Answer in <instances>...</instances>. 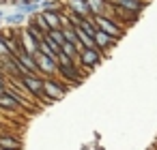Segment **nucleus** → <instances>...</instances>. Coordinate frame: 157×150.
Segmentation results:
<instances>
[{
	"mask_svg": "<svg viewBox=\"0 0 157 150\" xmlns=\"http://www.w3.org/2000/svg\"><path fill=\"white\" fill-rule=\"evenodd\" d=\"M78 28H82L88 37H95V32H97V26H95V22H93V15H90V17H84Z\"/></svg>",
	"mask_w": 157,
	"mask_h": 150,
	"instance_id": "obj_15",
	"label": "nucleus"
},
{
	"mask_svg": "<svg viewBox=\"0 0 157 150\" xmlns=\"http://www.w3.org/2000/svg\"><path fill=\"white\" fill-rule=\"evenodd\" d=\"M65 2L71 13H78L80 17H90V9H88L86 0H65Z\"/></svg>",
	"mask_w": 157,
	"mask_h": 150,
	"instance_id": "obj_9",
	"label": "nucleus"
},
{
	"mask_svg": "<svg viewBox=\"0 0 157 150\" xmlns=\"http://www.w3.org/2000/svg\"><path fill=\"white\" fill-rule=\"evenodd\" d=\"M45 37H50V39H52L54 43H58L60 47H63V43L67 41V39H65V35H63V28H54V30H50Z\"/></svg>",
	"mask_w": 157,
	"mask_h": 150,
	"instance_id": "obj_17",
	"label": "nucleus"
},
{
	"mask_svg": "<svg viewBox=\"0 0 157 150\" xmlns=\"http://www.w3.org/2000/svg\"><path fill=\"white\" fill-rule=\"evenodd\" d=\"M148 2H151V0H114L112 5H116V7H121V9L129 11V13L140 15V13L148 7Z\"/></svg>",
	"mask_w": 157,
	"mask_h": 150,
	"instance_id": "obj_6",
	"label": "nucleus"
},
{
	"mask_svg": "<svg viewBox=\"0 0 157 150\" xmlns=\"http://www.w3.org/2000/svg\"><path fill=\"white\" fill-rule=\"evenodd\" d=\"M7 92V82H0V94Z\"/></svg>",
	"mask_w": 157,
	"mask_h": 150,
	"instance_id": "obj_19",
	"label": "nucleus"
},
{
	"mask_svg": "<svg viewBox=\"0 0 157 150\" xmlns=\"http://www.w3.org/2000/svg\"><path fill=\"white\" fill-rule=\"evenodd\" d=\"M33 2H41V0H33Z\"/></svg>",
	"mask_w": 157,
	"mask_h": 150,
	"instance_id": "obj_21",
	"label": "nucleus"
},
{
	"mask_svg": "<svg viewBox=\"0 0 157 150\" xmlns=\"http://www.w3.org/2000/svg\"><path fill=\"white\" fill-rule=\"evenodd\" d=\"M99 62H101V52L97 47H82V52H80V67H82V71L95 69Z\"/></svg>",
	"mask_w": 157,
	"mask_h": 150,
	"instance_id": "obj_4",
	"label": "nucleus"
},
{
	"mask_svg": "<svg viewBox=\"0 0 157 150\" xmlns=\"http://www.w3.org/2000/svg\"><path fill=\"white\" fill-rule=\"evenodd\" d=\"M15 11H20V13H24V15H35V13L41 11V5L28 0V2H24V5H15Z\"/></svg>",
	"mask_w": 157,
	"mask_h": 150,
	"instance_id": "obj_13",
	"label": "nucleus"
},
{
	"mask_svg": "<svg viewBox=\"0 0 157 150\" xmlns=\"http://www.w3.org/2000/svg\"><path fill=\"white\" fill-rule=\"evenodd\" d=\"M0 148H5V150H22V139L17 135L0 133Z\"/></svg>",
	"mask_w": 157,
	"mask_h": 150,
	"instance_id": "obj_10",
	"label": "nucleus"
},
{
	"mask_svg": "<svg viewBox=\"0 0 157 150\" xmlns=\"http://www.w3.org/2000/svg\"><path fill=\"white\" fill-rule=\"evenodd\" d=\"M41 11H60L63 9V2L60 0H41Z\"/></svg>",
	"mask_w": 157,
	"mask_h": 150,
	"instance_id": "obj_16",
	"label": "nucleus"
},
{
	"mask_svg": "<svg viewBox=\"0 0 157 150\" xmlns=\"http://www.w3.org/2000/svg\"><path fill=\"white\" fill-rule=\"evenodd\" d=\"M20 43H22V49H24V52H28V54H33V56L39 52V41H37V39L26 30V28H24V30H22V35H20Z\"/></svg>",
	"mask_w": 157,
	"mask_h": 150,
	"instance_id": "obj_8",
	"label": "nucleus"
},
{
	"mask_svg": "<svg viewBox=\"0 0 157 150\" xmlns=\"http://www.w3.org/2000/svg\"><path fill=\"white\" fill-rule=\"evenodd\" d=\"M35 60H37V69H39L41 77H58V60L56 58H50V56H43L41 52H37Z\"/></svg>",
	"mask_w": 157,
	"mask_h": 150,
	"instance_id": "obj_3",
	"label": "nucleus"
},
{
	"mask_svg": "<svg viewBox=\"0 0 157 150\" xmlns=\"http://www.w3.org/2000/svg\"><path fill=\"white\" fill-rule=\"evenodd\" d=\"M9 56H13V54L9 52V47H7V43H5V39H2V35H0V60H2V58H9Z\"/></svg>",
	"mask_w": 157,
	"mask_h": 150,
	"instance_id": "obj_18",
	"label": "nucleus"
},
{
	"mask_svg": "<svg viewBox=\"0 0 157 150\" xmlns=\"http://www.w3.org/2000/svg\"><path fill=\"white\" fill-rule=\"evenodd\" d=\"M93 41H95V47L101 52V54H108L110 49H114L116 47V39L114 37H110V35H105L103 30H97L95 32V37H93Z\"/></svg>",
	"mask_w": 157,
	"mask_h": 150,
	"instance_id": "obj_5",
	"label": "nucleus"
},
{
	"mask_svg": "<svg viewBox=\"0 0 157 150\" xmlns=\"http://www.w3.org/2000/svg\"><path fill=\"white\" fill-rule=\"evenodd\" d=\"M93 22H95L97 30H103L105 35L114 37L116 41H121L123 35H125V28H123L116 20H110V17H105V15H93Z\"/></svg>",
	"mask_w": 157,
	"mask_h": 150,
	"instance_id": "obj_1",
	"label": "nucleus"
},
{
	"mask_svg": "<svg viewBox=\"0 0 157 150\" xmlns=\"http://www.w3.org/2000/svg\"><path fill=\"white\" fill-rule=\"evenodd\" d=\"M26 20H28V15H24V13H20V11H13V13H9V15H5V20H2V24H7L9 28H20L22 24H26Z\"/></svg>",
	"mask_w": 157,
	"mask_h": 150,
	"instance_id": "obj_12",
	"label": "nucleus"
},
{
	"mask_svg": "<svg viewBox=\"0 0 157 150\" xmlns=\"http://www.w3.org/2000/svg\"><path fill=\"white\" fill-rule=\"evenodd\" d=\"M0 28H2V22H0Z\"/></svg>",
	"mask_w": 157,
	"mask_h": 150,
	"instance_id": "obj_22",
	"label": "nucleus"
},
{
	"mask_svg": "<svg viewBox=\"0 0 157 150\" xmlns=\"http://www.w3.org/2000/svg\"><path fill=\"white\" fill-rule=\"evenodd\" d=\"M15 58H17V62L28 71V73H33V75H39V69H37V60H35V56L33 54H28V52H24V49H20L17 54H15Z\"/></svg>",
	"mask_w": 157,
	"mask_h": 150,
	"instance_id": "obj_7",
	"label": "nucleus"
},
{
	"mask_svg": "<svg viewBox=\"0 0 157 150\" xmlns=\"http://www.w3.org/2000/svg\"><path fill=\"white\" fill-rule=\"evenodd\" d=\"M0 150H5V148H0Z\"/></svg>",
	"mask_w": 157,
	"mask_h": 150,
	"instance_id": "obj_23",
	"label": "nucleus"
},
{
	"mask_svg": "<svg viewBox=\"0 0 157 150\" xmlns=\"http://www.w3.org/2000/svg\"><path fill=\"white\" fill-rule=\"evenodd\" d=\"M43 88H45V94L52 101H60L69 90V86L60 77H43Z\"/></svg>",
	"mask_w": 157,
	"mask_h": 150,
	"instance_id": "obj_2",
	"label": "nucleus"
},
{
	"mask_svg": "<svg viewBox=\"0 0 157 150\" xmlns=\"http://www.w3.org/2000/svg\"><path fill=\"white\" fill-rule=\"evenodd\" d=\"M22 105L17 103V99L15 97H11L9 92H5V94H0V109L2 112H17Z\"/></svg>",
	"mask_w": 157,
	"mask_h": 150,
	"instance_id": "obj_11",
	"label": "nucleus"
},
{
	"mask_svg": "<svg viewBox=\"0 0 157 150\" xmlns=\"http://www.w3.org/2000/svg\"><path fill=\"white\" fill-rule=\"evenodd\" d=\"M5 5H15V0H5Z\"/></svg>",
	"mask_w": 157,
	"mask_h": 150,
	"instance_id": "obj_20",
	"label": "nucleus"
},
{
	"mask_svg": "<svg viewBox=\"0 0 157 150\" xmlns=\"http://www.w3.org/2000/svg\"><path fill=\"white\" fill-rule=\"evenodd\" d=\"M86 2H88V9H90V15H103L105 9H108L105 0H86Z\"/></svg>",
	"mask_w": 157,
	"mask_h": 150,
	"instance_id": "obj_14",
	"label": "nucleus"
}]
</instances>
